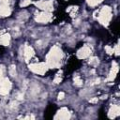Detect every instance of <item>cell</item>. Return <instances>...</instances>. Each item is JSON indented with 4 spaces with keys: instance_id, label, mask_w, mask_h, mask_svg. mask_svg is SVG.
I'll return each instance as SVG.
<instances>
[{
    "instance_id": "obj_2",
    "label": "cell",
    "mask_w": 120,
    "mask_h": 120,
    "mask_svg": "<svg viewBox=\"0 0 120 120\" xmlns=\"http://www.w3.org/2000/svg\"><path fill=\"white\" fill-rule=\"evenodd\" d=\"M112 18V8L108 6H105L102 8V9L100 10L99 12V15H98V21L101 24L107 26L110 20Z\"/></svg>"
},
{
    "instance_id": "obj_13",
    "label": "cell",
    "mask_w": 120,
    "mask_h": 120,
    "mask_svg": "<svg viewBox=\"0 0 120 120\" xmlns=\"http://www.w3.org/2000/svg\"><path fill=\"white\" fill-rule=\"evenodd\" d=\"M0 86L6 87V88H8V89L10 90V88H11V82H9V80L8 78H4V79L0 80Z\"/></svg>"
},
{
    "instance_id": "obj_21",
    "label": "cell",
    "mask_w": 120,
    "mask_h": 120,
    "mask_svg": "<svg viewBox=\"0 0 120 120\" xmlns=\"http://www.w3.org/2000/svg\"><path fill=\"white\" fill-rule=\"evenodd\" d=\"M114 52H115V55H119V45H118V44L115 46V49H114Z\"/></svg>"
},
{
    "instance_id": "obj_7",
    "label": "cell",
    "mask_w": 120,
    "mask_h": 120,
    "mask_svg": "<svg viewBox=\"0 0 120 120\" xmlns=\"http://www.w3.org/2000/svg\"><path fill=\"white\" fill-rule=\"evenodd\" d=\"M91 53V49L88 47V46H83L82 49H80L77 52V56L79 58H86L90 55Z\"/></svg>"
},
{
    "instance_id": "obj_8",
    "label": "cell",
    "mask_w": 120,
    "mask_h": 120,
    "mask_svg": "<svg viewBox=\"0 0 120 120\" xmlns=\"http://www.w3.org/2000/svg\"><path fill=\"white\" fill-rule=\"evenodd\" d=\"M117 72H118V65L116 64V62H112V69L109 73V76H108L107 80L108 81H112L115 78Z\"/></svg>"
},
{
    "instance_id": "obj_17",
    "label": "cell",
    "mask_w": 120,
    "mask_h": 120,
    "mask_svg": "<svg viewBox=\"0 0 120 120\" xmlns=\"http://www.w3.org/2000/svg\"><path fill=\"white\" fill-rule=\"evenodd\" d=\"M89 64L90 65H93V66H97L98 64V57H92V58H90Z\"/></svg>"
},
{
    "instance_id": "obj_24",
    "label": "cell",
    "mask_w": 120,
    "mask_h": 120,
    "mask_svg": "<svg viewBox=\"0 0 120 120\" xmlns=\"http://www.w3.org/2000/svg\"><path fill=\"white\" fill-rule=\"evenodd\" d=\"M89 102L90 103H96V102H98V98H94L89 99Z\"/></svg>"
},
{
    "instance_id": "obj_12",
    "label": "cell",
    "mask_w": 120,
    "mask_h": 120,
    "mask_svg": "<svg viewBox=\"0 0 120 120\" xmlns=\"http://www.w3.org/2000/svg\"><path fill=\"white\" fill-rule=\"evenodd\" d=\"M9 41H10V36H9V34L6 33V34H3V35L0 36V43L2 45L8 46L9 44Z\"/></svg>"
},
{
    "instance_id": "obj_22",
    "label": "cell",
    "mask_w": 120,
    "mask_h": 120,
    "mask_svg": "<svg viewBox=\"0 0 120 120\" xmlns=\"http://www.w3.org/2000/svg\"><path fill=\"white\" fill-rule=\"evenodd\" d=\"M61 80H62V78L58 76V77H56V78L54 79V81H53V82H54V83H59V82H61Z\"/></svg>"
},
{
    "instance_id": "obj_26",
    "label": "cell",
    "mask_w": 120,
    "mask_h": 120,
    "mask_svg": "<svg viewBox=\"0 0 120 120\" xmlns=\"http://www.w3.org/2000/svg\"><path fill=\"white\" fill-rule=\"evenodd\" d=\"M2 75H3V69L2 68H0V80L2 79Z\"/></svg>"
},
{
    "instance_id": "obj_16",
    "label": "cell",
    "mask_w": 120,
    "mask_h": 120,
    "mask_svg": "<svg viewBox=\"0 0 120 120\" xmlns=\"http://www.w3.org/2000/svg\"><path fill=\"white\" fill-rule=\"evenodd\" d=\"M8 71H9V74H10L12 77L16 76V69H15V66H14V65H11V66L9 67Z\"/></svg>"
},
{
    "instance_id": "obj_4",
    "label": "cell",
    "mask_w": 120,
    "mask_h": 120,
    "mask_svg": "<svg viewBox=\"0 0 120 120\" xmlns=\"http://www.w3.org/2000/svg\"><path fill=\"white\" fill-rule=\"evenodd\" d=\"M36 5L38 8L45 11H51L52 9V2L51 0H40L38 2H36Z\"/></svg>"
},
{
    "instance_id": "obj_9",
    "label": "cell",
    "mask_w": 120,
    "mask_h": 120,
    "mask_svg": "<svg viewBox=\"0 0 120 120\" xmlns=\"http://www.w3.org/2000/svg\"><path fill=\"white\" fill-rule=\"evenodd\" d=\"M120 114V108L118 105H112L109 111V117L110 118H115Z\"/></svg>"
},
{
    "instance_id": "obj_1",
    "label": "cell",
    "mask_w": 120,
    "mask_h": 120,
    "mask_svg": "<svg viewBox=\"0 0 120 120\" xmlns=\"http://www.w3.org/2000/svg\"><path fill=\"white\" fill-rule=\"evenodd\" d=\"M62 57H63V53L61 49L57 45L53 46L47 54L46 64L48 68H58L61 65Z\"/></svg>"
},
{
    "instance_id": "obj_14",
    "label": "cell",
    "mask_w": 120,
    "mask_h": 120,
    "mask_svg": "<svg viewBox=\"0 0 120 120\" xmlns=\"http://www.w3.org/2000/svg\"><path fill=\"white\" fill-rule=\"evenodd\" d=\"M74 83H75V85H77V86H81V85H82V79L79 77V76H76V77H74Z\"/></svg>"
},
{
    "instance_id": "obj_5",
    "label": "cell",
    "mask_w": 120,
    "mask_h": 120,
    "mask_svg": "<svg viewBox=\"0 0 120 120\" xmlns=\"http://www.w3.org/2000/svg\"><path fill=\"white\" fill-rule=\"evenodd\" d=\"M51 19H52V14L49 13L48 11L38 13L36 16V21L38 22H48L49 21H51Z\"/></svg>"
},
{
    "instance_id": "obj_10",
    "label": "cell",
    "mask_w": 120,
    "mask_h": 120,
    "mask_svg": "<svg viewBox=\"0 0 120 120\" xmlns=\"http://www.w3.org/2000/svg\"><path fill=\"white\" fill-rule=\"evenodd\" d=\"M10 8L8 4H0V15L2 16H8L10 14Z\"/></svg>"
},
{
    "instance_id": "obj_20",
    "label": "cell",
    "mask_w": 120,
    "mask_h": 120,
    "mask_svg": "<svg viewBox=\"0 0 120 120\" xmlns=\"http://www.w3.org/2000/svg\"><path fill=\"white\" fill-rule=\"evenodd\" d=\"M30 3H31V0H22V1L21 2L20 6H21V7H25V6L29 5Z\"/></svg>"
},
{
    "instance_id": "obj_25",
    "label": "cell",
    "mask_w": 120,
    "mask_h": 120,
    "mask_svg": "<svg viewBox=\"0 0 120 120\" xmlns=\"http://www.w3.org/2000/svg\"><path fill=\"white\" fill-rule=\"evenodd\" d=\"M0 4H8V0H0Z\"/></svg>"
},
{
    "instance_id": "obj_3",
    "label": "cell",
    "mask_w": 120,
    "mask_h": 120,
    "mask_svg": "<svg viewBox=\"0 0 120 120\" xmlns=\"http://www.w3.org/2000/svg\"><path fill=\"white\" fill-rule=\"evenodd\" d=\"M29 69L32 70L35 73L43 75L47 69H48V66L45 63H36V64H31L29 65Z\"/></svg>"
},
{
    "instance_id": "obj_18",
    "label": "cell",
    "mask_w": 120,
    "mask_h": 120,
    "mask_svg": "<svg viewBox=\"0 0 120 120\" xmlns=\"http://www.w3.org/2000/svg\"><path fill=\"white\" fill-rule=\"evenodd\" d=\"M8 92H9V89H8L6 87H3V86H0V95L5 96V95L8 94Z\"/></svg>"
},
{
    "instance_id": "obj_15",
    "label": "cell",
    "mask_w": 120,
    "mask_h": 120,
    "mask_svg": "<svg viewBox=\"0 0 120 120\" xmlns=\"http://www.w3.org/2000/svg\"><path fill=\"white\" fill-rule=\"evenodd\" d=\"M87 1V4L89 5V6H92V7H94V6H96V5H98V4H99L101 1H103V0H86Z\"/></svg>"
},
{
    "instance_id": "obj_23",
    "label": "cell",
    "mask_w": 120,
    "mask_h": 120,
    "mask_svg": "<svg viewBox=\"0 0 120 120\" xmlns=\"http://www.w3.org/2000/svg\"><path fill=\"white\" fill-rule=\"evenodd\" d=\"M64 97H65V94H64L63 92H60L59 95H58V99H63Z\"/></svg>"
},
{
    "instance_id": "obj_11",
    "label": "cell",
    "mask_w": 120,
    "mask_h": 120,
    "mask_svg": "<svg viewBox=\"0 0 120 120\" xmlns=\"http://www.w3.org/2000/svg\"><path fill=\"white\" fill-rule=\"evenodd\" d=\"M33 55H34V50L30 46H25V48H24V58H25V61H29L32 58Z\"/></svg>"
},
{
    "instance_id": "obj_6",
    "label": "cell",
    "mask_w": 120,
    "mask_h": 120,
    "mask_svg": "<svg viewBox=\"0 0 120 120\" xmlns=\"http://www.w3.org/2000/svg\"><path fill=\"white\" fill-rule=\"evenodd\" d=\"M69 118H70V112L65 107L60 109L57 112L56 115L54 116V119H69Z\"/></svg>"
},
{
    "instance_id": "obj_19",
    "label": "cell",
    "mask_w": 120,
    "mask_h": 120,
    "mask_svg": "<svg viewBox=\"0 0 120 120\" xmlns=\"http://www.w3.org/2000/svg\"><path fill=\"white\" fill-rule=\"evenodd\" d=\"M105 51L107 52L108 54H112L113 52V49L112 47H110V46H105Z\"/></svg>"
}]
</instances>
